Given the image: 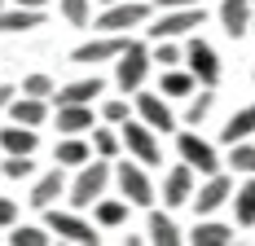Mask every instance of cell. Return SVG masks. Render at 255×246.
Listing matches in <instances>:
<instances>
[{
	"instance_id": "6da1fadb",
	"label": "cell",
	"mask_w": 255,
	"mask_h": 246,
	"mask_svg": "<svg viewBox=\"0 0 255 246\" xmlns=\"http://www.w3.org/2000/svg\"><path fill=\"white\" fill-rule=\"evenodd\" d=\"M110 176H115V172H110V158H97V163L88 158V163L79 167V176L71 180V185H66V198H71V207H75V211L93 207V202H97V198L106 194Z\"/></svg>"
},
{
	"instance_id": "7a4b0ae2",
	"label": "cell",
	"mask_w": 255,
	"mask_h": 246,
	"mask_svg": "<svg viewBox=\"0 0 255 246\" xmlns=\"http://www.w3.org/2000/svg\"><path fill=\"white\" fill-rule=\"evenodd\" d=\"M145 75H150V49L128 40V49L115 57V84L124 88V97H128V93H136L145 84Z\"/></svg>"
},
{
	"instance_id": "3957f363",
	"label": "cell",
	"mask_w": 255,
	"mask_h": 246,
	"mask_svg": "<svg viewBox=\"0 0 255 246\" xmlns=\"http://www.w3.org/2000/svg\"><path fill=\"white\" fill-rule=\"evenodd\" d=\"M119 136H124V149L136 158V163H145V167H158V158H163V149H158V132L154 127H145V123L128 119L119 123Z\"/></svg>"
},
{
	"instance_id": "277c9868",
	"label": "cell",
	"mask_w": 255,
	"mask_h": 246,
	"mask_svg": "<svg viewBox=\"0 0 255 246\" xmlns=\"http://www.w3.org/2000/svg\"><path fill=\"white\" fill-rule=\"evenodd\" d=\"M203 4H189V9H158V22L145 26L150 40H176V35H189L194 26H203Z\"/></svg>"
},
{
	"instance_id": "5b68a950",
	"label": "cell",
	"mask_w": 255,
	"mask_h": 246,
	"mask_svg": "<svg viewBox=\"0 0 255 246\" xmlns=\"http://www.w3.org/2000/svg\"><path fill=\"white\" fill-rule=\"evenodd\" d=\"M145 18H150V4L145 0H115V4H106V13L97 18V26L128 35L132 26H145Z\"/></svg>"
},
{
	"instance_id": "8992f818",
	"label": "cell",
	"mask_w": 255,
	"mask_h": 246,
	"mask_svg": "<svg viewBox=\"0 0 255 246\" xmlns=\"http://www.w3.org/2000/svg\"><path fill=\"white\" fill-rule=\"evenodd\" d=\"M44 224H49V233H57V238H66V242L75 246H93L97 242V229L84 220V216H75V211H44Z\"/></svg>"
},
{
	"instance_id": "52a82bcc",
	"label": "cell",
	"mask_w": 255,
	"mask_h": 246,
	"mask_svg": "<svg viewBox=\"0 0 255 246\" xmlns=\"http://www.w3.org/2000/svg\"><path fill=\"white\" fill-rule=\"evenodd\" d=\"M115 180H119V189L132 207H154V180L145 176V163H124V167H115Z\"/></svg>"
},
{
	"instance_id": "ba28073f",
	"label": "cell",
	"mask_w": 255,
	"mask_h": 246,
	"mask_svg": "<svg viewBox=\"0 0 255 246\" xmlns=\"http://www.w3.org/2000/svg\"><path fill=\"white\" fill-rule=\"evenodd\" d=\"M176 145H180V163H189L198 176H211V172H220V154L207 145L203 136H194V132H180L176 136Z\"/></svg>"
},
{
	"instance_id": "9c48e42d",
	"label": "cell",
	"mask_w": 255,
	"mask_h": 246,
	"mask_svg": "<svg viewBox=\"0 0 255 246\" xmlns=\"http://www.w3.org/2000/svg\"><path fill=\"white\" fill-rule=\"evenodd\" d=\"M136 119L154 127V132H176V115L167 110V97L163 93H141L136 88Z\"/></svg>"
},
{
	"instance_id": "30bf717a",
	"label": "cell",
	"mask_w": 255,
	"mask_h": 246,
	"mask_svg": "<svg viewBox=\"0 0 255 246\" xmlns=\"http://www.w3.org/2000/svg\"><path fill=\"white\" fill-rule=\"evenodd\" d=\"M185 62H189V71H194V79H198L203 88H216V84H220V57H216V49H211L207 40H189Z\"/></svg>"
},
{
	"instance_id": "8fae6325",
	"label": "cell",
	"mask_w": 255,
	"mask_h": 246,
	"mask_svg": "<svg viewBox=\"0 0 255 246\" xmlns=\"http://www.w3.org/2000/svg\"><path fill=\"white\" fill-rule=\"evenodd\" d=\"M233 198V185H229V176H220V172H211L203 180V189H194V198H189V207L198 211V216H211V211H220L225 202Z\"/></svg>"
},
{
	"instance_id": "7c38bea8",
	"label": "cell",
	"mask_w": 255,
	"mask_h": 246,
	"mask_svg": "<svg viewBox=\"0 0 255 246\" xmlns=\"http://www.w3.org/2000/svg\"><path fill=\"white\" fill-rule=\"evenodd\" d=\"M189 198H194V167L180 163L163 180V207H189Z\"/></svg>"
},
{
	"instance_id": "4fadbf2b",
	"label": "cell",
	"mask_w": 255,
	"mask_h": 246,
	"mask_svg": "<svg viewBox=\"0 0 255 246\" xmlns=\"http://www.w3.org/2000/svg\"><path fill=\"white\" fill-rule=\"evenodd\" d=\"M128 49V35H119V31H106L102 40H88V44H79L75 49V62H110V57H119V53Z\"/></svg>"
},
{
	"instance_id": "5bb4252c",
	"label": "cell",
	"mask_w": 255,
	"mask_h": 246,
	"mask_svg": "<svg viewBox=\"0 0 255 246\" xmlns=\"http://www.w3.org/2000/svg\"><path fill=\"white\" fill-rule=\"evenodd\" d=\"M62 194H66V176H62V167L53 163L49 172L35 180V189H31V207H35V211H49Z\"/></svg>"
},
{
	"instance_id": "9a60e30c",
	"label": "cell",
	"mask_w": 255,
	"mask_h": 246,
	"mask_svg": "<svg viewBox=\"0 0 255 246\" xmlns=\"http://www.w3.org/2000/svg\"><path fill=\"white\" fill-rule=\"evenodd\" d=\"M102 93H106V79L88 75V79H75V84H66V88H53V101H57V106H84V101L102 97Z\"/></svg>"
},
{
	"instance_id": "2e32d148",
	"label": "cell",
	"mask_w": 255,
	"mask_h": 246,
	"mask_svg": "<svg viewBox=\"0 0 255 246\" xmlns=\"http://www.w3.org/2000/svg\"><path fill=\"white\" fill-rule=\"evenodd\" d=\"M251 0H220V26H225V35H247L251 31Z\"/></svg>"
},
{
	"instance_id": "e0dca14e",
	"label": "cell",
	"mask_w": 255,
	"mask_h": 246,
	"mask_svg": "<svg viewBox=\"0 0 255 246\" xmlns=\"http://www.w3.org/2000/svg\"><path fill=\"white\" fill-rule=\"evenodd\" d=\"M57 132L62 136H84L93 132V106H57Z\"/></svg>"
},
{
	"instance_id": "ac0fdd59",
	"label": "cell",
	"mask_w": 255,
	"mask_h": 246,
	"mask_svg": "<svg viewBox=\"0 0 255 246\" xmlns=\"http://www.w3.org/2000/svg\"><path fill=\"white\" fill-rule=\"evenodd\" d=\"M88 158H93V145H88L84 136H62L57 149H53V163H57V167H75L79 172Z\"/></svg>"
},
{
	"instance_id": "d6986e66",
	"label": "cell",
	"mask_w": 255,
	"mask_h": 246,
	"mask_svg": "<svg viewBox=\"0 0 255 246\" xmlns=\"http://www.w3.org/2000/svg\"><path fill=\"white\" fill-rule=\"evenodd\" d=\"M255 136V101L251 106H242L238 115H233L225 127H220V145H233V141H251Z\"/></svg>"
},
{
	"instance_id": "ffe728a7",
	"label": "cell",
	"mask_w": 255,
	"mask_h": 246,
	"mask_svg": "<svg viewBox=\"0 0 255 246\" xmlns=\"http://www.w3.org/2000/svg\"><path fill=\"white\" fill-rule=\"evenodd\" d=\"M35 145H40V136H35V127H26V123H13V127L0 132V149H4V154H35Z\"/></svg>"
},
{
	"instance_id": "44dd1931",
	"label": "cell",
	"mask_w": 255,
	"mask_h": 246,
	"mask_svg": "<svg viewBox=\"0 0 255 246\" xmlns=\"http://www.w3.org/2000/svg\"><path fill=\"white\" fill-rule=\"evenodd\" d=\"M9 115H13V123H26V127H40L44 123V115H49V106H44V97H13L9 101Z\"/></svg>"
},
{
	"instance_id": "7402d4cb",
	"label": "cell",
	"mask_w": 255,
	"mask_h": 246,
	"mask_svg": "<svg viewBox=\"0 0 255 246\" xmlns=\"http://www.w3.org/2000/svg\"><path fill=\"white\" fill-rule=\"evenodd\" d=\"M44 22V9H22V4H13V9H0V31L4 35H13V31H31V26Z\"/></svg>"
},
{
	"instance_id": "603a6c76",
	"label": "cell",
	"mask_w": 255,
	"mask_h": 246,
	"mask_svg": "<svg viewBox=\"0 0 255 246\" xmlns=\"http://www.w3.org/2000/svg\"><path fill=\"white\" fill-rule=\"evenodd\" d=\"M189 242L194 246H225V242H233V229L229 224H216V220H198L194 224V233H189Z\"/></svg>"
},
{
	"instance_id": "cb8c5ba5",
	"label": "cell",
	"mask_w": 255,
	"mask_h": 246,
	"mask_svg": "<svg viewBox=\"0 0 255 246\" xmlns=\"http://www.w3.org/2000/svg\"><path fill=\"white\" fill-rule=\"evenodd\" d=\"M194 88H198L194 71H176V66H167V71H163V84H158L163 97H189Z\"/></svg>"
},
{
	"instance_id": "d4e9b609",
	"label": "cell",
	"mask_w": 255,
	"mask_h": 246,
	"mask_svg": "<svg viewBox=\"0 0 255 246\" xmlns=\"http://www.w3.org/2000/svg\"><path fill=\"white\" fill-rule=\"evenodd\" d=\"M128 207H132L128 198H119V202L97 198V202H93V216H97V224H102V229H119V224L128 220Z\"/></svg>"
},
{
	"instance_id": "484cf974",
	"label": "cell",
	"mask_w": 255,
	"mask_h": 246,
	"mask_svg": "<svg viewBox=\"0 0 255 246\" xmlns=\"http://www.w3.org/2000/svg\"><path fill=\"white\" fill-rule=\"evenodd\" d=\"M233 220L242 224V229H255V180H247L233 194Z\"/></svg>"
},
{
	"instance_id": "4316f807",
	"label": "cell",
	"mask_w": 255,
	"mask_h": 246,
	"mask_svg": "<svg viewBox=\"0 0 255 246\" xmlns=\"http://www.w3.org/2000/svg\"><path fill=\"white\" fill-rule=\"evenodd\" d=\"M150 242L154 246H176L180 242V229L172 216H163V211H150Z\"/></svg>"
},
{
	"instance_id": "83f0119b",
	"label": "cell",
	"mask_w": 255,
	"mask_h": 246,
	"mask_svg": "<svg viewBox=\"0 0 255 246\" xmlns=\"http://www.w3.org/2000/svg\"><path fill=\"white\" fill-rule=\"evenodd\" d=\"M9 242L13 246H49L53 238H49V224L40 229V224H13L9 229Z\"/></svg>"
},
{
	"instance_id": "f1b7e54d",
	"label": "cell",
	"mask_w": 255,
	"mask_h": 246,
	"mask_svg": "<svg viewBox=\"0 0 255 246\" xmlns=\"http://www.w3.org/2000/svg\"><path fill=\"white\" fill-rule=\"evenodd\" d=\"M93 149L102 154V158H115L119 149H124V136H119V127L110 123V127H93Z\"/></svg>"
},
{
	"instance_id": "f546056e",
	"label": "cell",
	"mask_w": 255,
	"mask_h": 246,
	"mask_svg": "<svg viewBox=\"0 0 255 246\" xmlns=\"http://www.w3.org/2000/svg\"><path fill=\"white\" fill-rule=\"evenodd\" d=\"M57 9H62V18L71 26H88L93 22V0H57Z\"/></svg>"
},
{
	"instance_id": "4dcf8cb0",
	"label": "cell",
	"mask_w": 255,
	"mask_h": 246,
	"mask_svg": "<svg viewBox=\"0 0 255 246\" xmlns=\"http://www.w3.org/2000/svg\"><path fill=\"white\" fill-rule=\"evenodd\" d=\"M229 167H233V172L255 176V145H251V141H233V145H229Z\"/></svg>"
},
{
	"instance_id": "1f68e13d",
	"label": "cell",
	"mask_w": 255,
	"mask_h": 246,
	"mask_svg": "<svg viewBox=\"0 0 255 246\" xmlns=\"http://www.w3.org/2000/svg\"><path fill=\"white\" fill-rule=\"evenodd\" d=\"M31 172H35L31 154H9V158L0 163V176H4V180H26Z\"/></svg>"
},
{
	"instance_id": "d6a6232c",
	"label": "cell",
	"mask_w": 255,
	"mask_h": 246,
	"mask_svg": "<svg viewBox=\"0 0 255 246\" xmlns=\"http://www.w3.org/2000/svg\"><path fill=\"white\" fill-rule=\"evenodd\" d=\"M211 101H216L211 93H198V97L189 93V106H185V123H194V127H198V123L211 115Z\"/></svg>"
},
{
	"instance_id": "836d02e7",
	"label": "cell",
	"mask_w": 255,
	"mask_h": 246,
	"mask_svg": "<svg viewBox=\"0 0 255 246\" xmlns=\"http://www.w3.org/2000/svg\"><path fill=\"white\" fill-rule=\"evenodd\" d=\"M150 62H158V66L167 71V66H176V62H185V53H180L176 44H172V40H154V53H150Z\"/></svg>"
},
{
	"instance_id": "e575fe53",
	"label": "cell",
	"mask_w": 255,
	"mask_h": 246,
	"mask_svg": "<svg viewBox=\"0 0 255 246\" xmlns=\"http://www.w3.org/2000/svg\"><path fill=\"white\" fill-rule=\"evenodd\" d=\"M22 93H26V97H44V101H49L53 97V79H49V75H26Z\"/></svg>"
},
{
	"instance_id": "d590c367",
	"label": "cell",
	"mask_w": 255,
	"mask_h": 246,
	"mask_svg": "<svg viewBox=\"0 0 255 246\" xmlns=\"http://www.w3.org/2000/svg\"><path fill=\"white\" fill-rule=\"evenodd\" d=\"M102 119H106V123H115V127H119V123H128V101H124V97L106 101V106H102Z\"/></svg>"
},
{
	"instance_id": "8d00e7d4",
	"label": "cell",
	"mask_w": 255,
	"mask_h": 246,
	"mask_svg": "<svg viewBox=\"0 0 255 246\" xmlns=\"http://www.w3.org/2000/svg\"><path fill=\"white\" fill-rule=\"evenodd\" d=\"M13 224H18V202L0 198V229H13Z\"/></svg>"
},
{
	"instance_id": "74e56055",
	"label": "cell",
	"mask_w": 255,
	"mask_h": 246,
	"mask_svg": "<svg viewBox=\"0 0 255 246\" xmlns=\"http://www.w3.org/2000/svg\"><path fill=\"white\" fill-rule=\"evenodd\" d=\"M189 4H207V0H158V9H189Z\"/></svg>"
},
{
	"instance_id": "f35d334b",
	"label": "cell",
	"mask_w": 255,
	"mask_h": 246,
	"mask_svg": "<svg viewBox=\"0 0 255 246\" xmlns=\"http://www.w3.org/2000/svg\"><path fill=\"white\" fill-rule=\"evenodd\" d=\"M18 97V93H13V88H9V84H0V110H9V101Z\"/></svg>"
},
{
	"instance_id": "ab89813d",
	"label": "cell",
	"mask_w": 255,
	"mask_h": 246,
	"mask_svg": "<svg viewBox=\"0 0 255 246\" xmlns=\"http://www.w3.org/2000/svg\"><path fill=\"white\" fill-rule=\"evenodd\" d=\"M13 4H22V9H44L49 0H13Z\"/></svg>"
},
{
	"instance_id": "60d3db41",
	"label": "cell",
	"mask_w": 255,
	"mask_h": 246,
	"mask_svg": "<svg viewBox=\"0 0 255 246\" xmlns=\"http://www.w3.org/2000/svg\"><path fill=\"white\" fill-rule=\"evenodd\" d=\"M97 4H115V0H97Z\"/></svg>"
},
{
	"instance_id": "b9f144b4",
	"label": "cell",
	"mask_w": 255,
	"mask_h": 246,
	"mask_svg": "<svg viewBox=\"0 0 255 246\" xmlns=\"http://www.w3.org/2000/svg\"><path fill=\"white\" fill-rule=\"evenodd\" d=\"M0 9H4V0H0Z\"/></svg>"
},
{
	"instance_id": "7bdbcfd3",
	"label": "cell",
	"mask_w": 255,
	"mask_h": 246,
	"mask_svg": "<svg viewBox=\"0 0 255 246\" xmlns=\"http://www.w3.org/2000/svg\"><path fill=\"white\" fill-rule=\"evenodd\" d=\"M251 4H255V0H251Z\"/></svg>"
},
{
	"instance_id": "ee69618b",
	"label": "cell",
	"mask_w": 255,
	"mask_h": 246,
	"mask_svg": "<svg viewBox=\"0 0 255 246\" xmlns=\"http://www.w3.org/2000/svg\"><path fill=\"white\" fill-rule=\"evenodd\" d=\"M251 26H255V22H251Z\"/></svg>"
}]
</instances>
